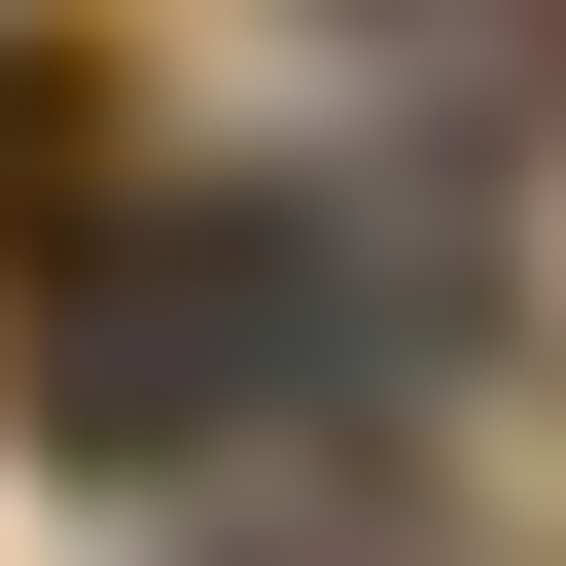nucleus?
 Masks as SVG:
<instances>
[{
	"instance_id": "obj_1",
	"label": "nucleus",
	"mask_w": 566,
	"mask_h": 566,
	"mask_svg": "<svg viewBox=\"0 0 566 566\" xmlns=\"http://www.w3.org/2000/svg\"><path fill=\"white\" fill-rule=\"evenodd\" d=\"M71 212H142V106H106V35H71V0H0V283H35Z\"/></svg>"
}]
</instances>
